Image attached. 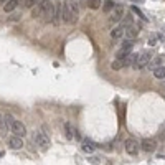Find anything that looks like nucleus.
<instances>
[{"mask_svg":"<svg viewBox=\"0 0 165 165\" xmlns=\"http://www.w3.org/2000/svg\"><path fill=\"white\" fill-rule=\"evenodd\" d=\"M63 7H65V23H70V25L76 23L79 18L78 0H65Z\"/></svg>","mask_w":165,"mask_h":165,"instance_id":"f257e3e1","label":"nucleus"},{"mask_svg":"<svg viewBox=\"0 0 165 165\" xmlns=\"http://www.w3.org/2000/svg\"><path fill=\"white\" fill-rule=\"evenodd\" d=\"M33 140L37 142V145L41 148V150H46V148H50V134H46V132H40V131H35V134H33Z\"/></svg>","mask_w":165,"mask_h":165,"instance_id":"f03ea898","label":"nucleus"},{"mask_svg":"<svg viewBox=\"0 0 165 165\" xmlns=\"http://www.w3.org/2000/svg\"><path fill=\"white\" fill-rule=\"evenodd\" d=\"M150 60H152V53H148V51H142V53L137 55L136 63H134V68H136V70H142V68H145V66L150 63Z\"/></svg>","mask_w":165,"mask_h":165,"instance_id":"7ed1b4c3","label":"nucleus"},{"mask_svg":"<svg viewBox=\"0 0 165 165\" xmlns=\"http://www.w3.org/2000/svg\"><path fill=\"white\" fill-rule=\"evenodd\" d=\"M55 20L53 23L60 25L61 22H65V7H63V2H55Z\"/></svg>","mask_w":165,"mask_h":165,"instance_id":"20e7f679","label":"nucleus"},{"mask_svg":"<svg viewBox=\"0 0 165 165\" xmlns=\"http://www.w3.org/2000/svg\"><path fill=\"white\" fill-rule=\"evenodd\" d=\"M124 15H126V8H124L122 5H116L114 10H112V13H111V22H112V23L122 22Z\"/></svg>","mask_w":165,"mask_h":165,"instance_id":"39448f33","label":"nucleus"},{"mask_svg":"<svg viewBox=\"0 0 165 165\" xmlns=\"http://www.w3.org/2000/svg\"><path fill=\"white\" fill-rule=\"evenodd\" d=\"M124 145H126V152H127V154H131V155H137V154H139L140 144L137 142V140H134V139H127Z\"/></svg>","mask_w":165,"mask_h":165,"instance_id":"423d86ee","label":"nucleus"},{"mask_svg":"<svg viewBox=\"0 0 165 165\" xmlns=\"http://www.w3.org/2000/svg\"><path fill=\"white\" fill-rule=\"evenodd\" d=\"M12 132L15 134V136H27V127L23 126V122H20V121H15V122L12 124Z\"/></svg>","mask_w":165,"mask_h":165,"instance_id":"0eeeda50","label":"nucleus"},{"mask_svg":"<svg viewBox=\"0 0 165 165\" xmlns=\"http://www.w3.org/2000/svg\"><path fill=\"white\" fill-rule=\"evenodd\" d=\"M55 2H48V5H46L45 12H43V16H45L46 22H53L55 20Z\"/></svg>","mask_w":165,"mask_h":165,"instance_id":"6e6552de","label":"nucleus"},{"mask_svg":"<svg viewBox=\"0 0 165 165\" xmlns=\"http://www.w3.org/2000/svg\"><path fill=\"white\" fill-rule=\"evenodd\" d=\"M7 144H8V147H10V148H15V150H16V148L23 147V140H22L20 136H15V134H13V136L7 140Z\"/></svg>","mask_w":165,"mask_h":165,"instance_id":"1a4fd4ad","label":"nucleus"},{"mask_svg":"<svg viewBox=\"0 0 165 165\" xmlns=\"http://www.w3.org/2000/svg\"><path fill=\"white\" fill-rule=\"evenodd\" d=\"M140 148L144 152H154L157 148V144H155V140H152V139H144L140 142Z\"/></svg>","mask_w":165,"mask_h":165,"instance_id":"9d476101","label":"nucleus"},{"mask_svg":"<svg viewBox=\"0 0 165 165\" xmlns=\"http://www.w3.org/2000/svg\"><path fill=\"white\" fill-rule=\"evenodd\" d=\"M63 129H65V136L68 140H73L74 139V134H76V129L71 122H65L63 124Z\"/></svg>","mask_w":165,"mask_h":165,"instance_id":"9b49d317","label":"nucleus"},{"mask_svg":"<svg viewBox=\"0 0 165 165\" xmlns=\"http://www.w3.org/2000/svg\"><path fill=\"white\" fill-rule=\"evenodd\" d=\"M127 38H131V40H134V38L139 35V30H137V27H134V25H127L126 27V33H124Z\"/></svg>","mask_w":165,"mask_h":165,"instance_id":"f8f14e48","label":"nucleus"},{"mask_svg":"<svg viewBox=\"0 0 165 165\" xmlns=\"http://www.w3.org/2000/svg\"><path fill=\"white\" fill-rule=\"evenodd\" d=\"M154 76H155L157 79H164L165 78V66L159 65L154 68Z\"/></svg>","mask_w":165,"mask_h":165,"instance_id":"ddd939ff","label":"nucleus"},{"mask_svg":"<svg viewBox=\"0 0 165 165\" xmlns=\"http://www.w3.org/2000/svg\"><path fill=\"white\" fill-rule=\"evenodd\" d=\"M16 5H18V0H8V2H5L4 10L7 13H10V12H13V10L16 8Z\"/></svg>","mask_w":165,"mask_h":165,"instance_id":"4468645a","label":"nucleus"},{"mask_svg":"<svg viewBox=\"0 0 165 165\" xmlns=\"http://www.w3.org/2000/svg\"><path fill=\"white\" fill-rule=\"evenodd\" d=\"M124 33H126V27H122V25H121V27H117L116 30H112V32H111V37L114 38V40H117V38L122 37Z\"/></svg>","mask_w":165,"mask_h":165,"instance_id":"2eb2a0df","label":"nucleus"},{"mask_svg":"<svg viewBox=\"0 0 165 165\" xmlns=\"http://www.w3.org/2000/svg\"><path fill=\"white\" fill-rule=\"evenodd\" d=\"M82 152H86V154H93L94 152V144L93 142H89V140H84L82 142Z\"/></svg>","mask_w":165,"mask_h":165,"instance_id":"dca6fc26","label":"nucleus"},{"mask_svg":"<svg viewBox=\"0 0 165 165\" xmlns=\"http://www.w3.org/2000/svg\"><path fill=\"white\" fill-rule=\"evenodd\" d=\"M136 58H137L136 53H129L127 56L124 58V65H126V66H134V63H136Z\"/></svg>","mask_w":165,"mask_h":165,"instance_id":"f3484780","label":"nucleus"},{"mask_svg":"<svg viewBox=\"0 0 165 165\" xmlns=\"http://www.w3.org/2000/svg\"><path fill=\"white\" fill-rule=\"evenodd\" d=\"M124 66H126V65H124V60H121V58H116L114 61L111 63V68H112V70H116V71L121 70V68H124Z\"/></svg>","mask_w":165,"mask_h":165,"instance_id":"a211bd4d","label":"nucleus"},{"mask_svg":"<svg viewBox=\"0 0 165 165\" xmlns=\"http://www.w3.org/2000/svg\"><path fill=\"white\" fill-rule=\"evenodd\" d=\"M114 7H116V4L112 2V0H106V2H104L103 10H104L106 13H109V12H112V10H114Z\"/></svg>","mask_w":165,"mask_h":165,"instance_id":"6ab92c4d","label":"nucleus"},{"mask_svg":"<svg viewBox=\"0 0 165 165\" xmlns=\"http://www.w3.org/2000/svg\"><path fill=\"white\" fill-rule=\"evenodd\" d=\"M86 5L93 10H96V8L101 7V0H86Z\"/></svg>","mask_w":165,"mask_h":165,"instance_id":"aec40b11","label":"nucleus"},{"mask_svg":"<svg viewBox=\"0 0 165 165\" xmlns=\"http://www.w3.org/2000/svg\"><path fill=\"white\" fill-rule=\"evenodd\" d=\"M132 22H134V16L129 13V15H124L122 18V27H127V25H132Z\"/></svg>","mask_w":165,"mask_h":165,"instance_id":"412c9836","label":"nucleus"},{"mask_svg":"<svg viewBox=\"0 0 165 165\" xmlns=\"http://www.w3.org/2000/svg\"><path fill=\"white\" fill-rule=\"evenodd\" d=\"M131 10H132L134 13H136V15H139V16H140V18H142L144 22H147V16H145L144 13H142V10H139V8L136 7V5H132V7H131Z\"/></svg>","mask_w":165,"mask_h":165,"instance_id":"4be33fe9","label":"nucleus"},{"mask_svg":"<svg viewBox=\"0 0 165 165\" xmlns=\"http://www.w3.org/2000/svg\"><path fill=\"white\" fill-rule=\"evenodd\" d=\"M129 53H131V50H127V48H122V50H119V51H117V55H116V58H121V60H124V58L127 56Z\"/></svg>","mask_w":165,"mask_h":165,"instance_id":"5701e85b","label":"nucleus"},{"mask_svg":"<svg viewBox=\"0 0 165 165\" xmlns=\"http://www.w3.org/2000/svg\"><path fill=\"white\" fill-rule=\"evenodd\" d=\"M38 2H40V0H23V7L25 8H33Z\"/></svg>","mask_w":165,"mask_h":165,"instance_id":"b1692460","label":"nucleus"},{"mask_svg":"<svg viewBox=\"0 0 165 165\" xmlns=\"http://www.w3.org/2000/svg\"><path fill=\"white\" fill-rule=\"evenodd\" d=\"M132 46H134V40H131V38H127V40L122 43V48H127V50H132Z\"/></svg>","mask_w":165,"mask_h":165,"instance_id":"393cba45","label":"nucleus"},{"mask_svg":"<svg viewBox=\"0 0 165 165\" xmlns=\"http://www.w3.org/2000/svg\"><path fill=\"white\" fill-rule=\"evenodd\" d=\"M0 129H2V131H5V129H8L7 122H5V116H2V114H0Z\"/></svg>","mask_w":165,"mask_h":165,"instance_id":"a878e982","label":"nucleus"},{"mask_svg":"<svg viewBox=\"0 0 165 165\" xmlns=\"http://www.w3.org/2000/svg\"><path fill=\"white\" fill-rule=\"evenodd\" d=\"M5 122H7L8 127H12V124L15 122V119H13V117H12L10 114H7V116H5Z\"/></svg>","mask_w":165,"mask_h":165,"instance_id":"bb28decb","label":"nucleus"},{"mask_svg":"<svg viewBox=\"0 0 165 165\" xmlns=\"http://www.w3.org/2000/svg\"><path fill=\"white\" fill-rule=\"evenodd\" d=\"M148 45H150V46H155L157 45V38H150V40H148Z\"/></svg>","mask_w":165,"mask_h":165,"instance_id":"cd10ccee","label":"nucleus"},{"mask_svg":"<svg viewBox=\"0 0 165 165\" xmlns=\"http://www.w3.org/2000/svg\"><path fill=\"white\" fill-rule=\"evenodd\" d=\"M131 2H136V4H140V2H142V4H144V0H131Z\"/></svg>","mask_w":165,"mask_h":165,"instance_id":"c85d7f7f","label":"nucleus"},{"mask_svg":"<svg viewBox=\"0 0 165 165\" xmlns=\"http://www.w3.org/2000/svg\"><path fill=\"white\" fill-rule=\"evenodd\" d=\"M5 2H8V0H0V4H5Z\"/></svg>","mask_w":165,"mask_h":165,"instance_id":"c756f323","label":"nucleus"},{"mask_svg":"<svg viewBox=\"0 0 165 165\" xmlns=\"http://www.w3.org/2000/svg\"><path fill=\"white\" fill-rule=\"evenodd\" d=\"M2 155H4V152H0V157H2Z\"/></svg>","mask_w":165,"mask_h":165,"instance_id":"7c9ffc66","label":"nucleus"}]
</instances>
